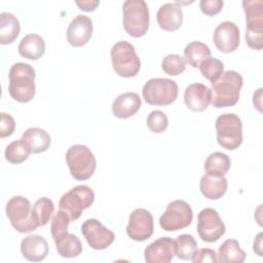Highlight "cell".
Returning <instances> with one entry per match:
<instances>
[{
	"label": "cell",
	"instance_id": "1",
	"mask_svg": "<svg viewBox=\"0 0 263 263\" xmlns=\"http://www.w3.org/2000/svg\"><path fill=\"white\" fill-rule=\"evenodd\" d=\"M35 69L26 63H15L8 72V92L10 97L20 103H28L36 92Z\"/></svg>",
	"mask_w": 263,
	"mask_h": 263
},
{
	"label": "cell",
	"instance_id": "2",
	"mask_svg": "<svg viewBox=\"0 0 263 263\" xmlns=\"http://www.w3.org/2000/svg\"><path fill=\"white\" fill-rule=\"evenodd\" d=\"M243 84L242 76L235 71H225L214 82H212V101L215 108H226L234 106L239 100L240 89Z\"/></svg>",
	"mask_w": 263,
	"mask_h": 263
},
{
	"label": "cell",
	"instance_id": "3",
	"mask_svg": "<svg viewBox=\"0 0 263 263\" xmlns=\"http://www.w3.org/2000/svg\"><path fill=\"white\" fill-rule=\"evenodd\" d=\"M65 158L70 174L75 180L85 181L92 177L97 167V159L87 146L72 145L67 150Z\"/></svg>",
	"mask_w": 263,
	"mask_h": 263
},
{
	"label": "cell",
	"instance_id": "4",
	"mask_svg": "<svg viewBox=\"0 0 263 263\" xmlns=\"http://www.w3.org/2000/svg\"><path fill=\"white\" fill-rule=\"evenodd\" d=\"M125 32L135 38L144 36L149 29V8L144 0H126L122 5Z\"/></svg>",
	"mask_w": 263,
	"mask_h": 263
},
{
	"label": "cell",
	"instance_id": "5",
	"mask_svg": "<svg viewBox=\"0 0 263 263\" xmlns=\"http://www.w3.org/2000/svg\"><path fill=\"white\" fill-rule=\"evenodd\" d=\"M112 67L115 73L124 78L136 76L141 69V61L135 46L127 41H118L110 51Z\"/></svg>",
	"mask_w": 263,
	"mask_h": 263
},
{
	"label": "cell",
	"instance_id": "6",
	"mask_svg": "<svg viewBox=\"0 0 263 263\" xmlns=\"http://www.w3.org/2000/svg\"><path fill=\"white\" fill-rule=\"evenodd\" d=\"M142 95L149 105L167 106L177 100L179 86L168 78H151L144 84Z\"/></svg>",
	"mask_w": 263,
	"mask_h": 263
},
{
	"label": "cell",
	"instance_id": "7",
	"mask_svg": "<svg viewBox=\"0 0 263 263\" xmlns=\"http://www.w3.org/2000/svg\"><path fill=\"white\" fill-rule=\"evenodd\" d=\"M217 142L227 149L235 150L242 143V122L234 113H225L217 117L215 122Z\"/></svg>",
	"mask_w": 263,
	"mask_h": 263
},
{
	"label": "cell",
	"instance_id": "8",
	"mask_svg": "<svg viewBox=\"0 0 263 263\" xmlns=\"http://www.w3.org/2000/svg\"><path fill=\"white\" fill-rule=\"evenodd\" d=\"M6 216L11 226L20 233H29L37 229L38 225L32 216V205L29 199L22 195L11 197L5 206Z\"/></svg>",
	"mask_w": 263,
	"mask_h": 263
},
{
	"label": "cell",
	"instance_id": "9",
	"mask_svg": "<svg viewBox=\"0 0 263 263\" xmlns=\"http://www.w3.org/2000/svg\"><path fill=\"white\" fill-rule=\"evenodd\" d=\"M95 201L93 190L87 185H77L64 193L59 201V209L64 211L71 221L77 220L85 209Z\"/></svg>",
	"mask_w": 263,
	"mask_h": 263
},
{
	"label": "cell",
	"instance_id": "10",
	"mask_svg": "<svg viewBox=\"0 0 263 263\" xmlns=\"http://www.w3.org/2000/svg\"><path fill=\"white\" fill-rule=\"evenodd\" d=\"M193 219V212L188 202L182 199L171 201L159 218V225L165 231H177L188 227Z\"/></svg>",
	"mask_w": 263,
	"mask_h": 263
},
{
	"label": "cell",
	"instance_id": "11",
	"mask_svg": "<svg viewBox=\"0 0 263 263\" xmlns=\"http://www.w3.org/2000/svg\"><path fill=\"white\" fill-rule=\"evenodd\" d=\"M196 228L199 237L205 242L217 241L226 230L219 213L212 208H205L198 213Z\"/></svg>",
	"mask_w": 263,
	"mask_h": 263
},
{
	"label": "cell",
	"instance_id": "12",
	"mask_svg": "<svg viewBox=\"0 0 263 263\" xmlns=\"http://www.w3.org/2000/svg\"><path fill=\"white\" fill-rule=\"evenodd\" d=\"M81 233L83 234L88 246L97 251L105 250L110 247L115 238L112 230L105 227L97 219H87L81 226Z\"/></svg>",
	"mask_w": 263,
	"mask_h": 263
},
{
	"label": "cell",
	"instance_id": "13",
	"mask_svg": "<svg viewBox=\"0 0 263 263\" xmlns=\"http://www.w3.org/2000/svg\"><path fill=\"white\" fill-rule=\"evenodd\" d=\"M154 220L152 214L145 209L134 210L128 218L126 233L135 241H145L153 234Z\"/></svg>",
	"mask_w": 263,
	"mask_h": 263
},
{
	"label": "cell",
	"instance_id": "14",
	"mask_svg": "<svg viewBox=\"0 0 263 263\" xmlns=\"http://www.w3.org/2000/svg\"><path fill=\"white\" fill-rule=\"evenodd\" d=\"M213 40L216 47L221 52H233L239 46V29L233 22L224 21L216 27L213 35Z\"/></svg>",
	"mask_w": 263,
	"mask_h": 263
},
{
	"label": "cell",
	"instance_id": "15",
	"mask_svg": "<svg viewBox=\"0 0 263 263\" xmlns=\"http://www.w3.org/2000/svg\"><path fill=\"white\" fill-rule=\"evenodd\" d=\"M92 31L93 25L91 18L84 14H78L68 26L67 41L74 47H81L89 41Z\"/></svg>",
	"mask_w": 263,
	"mask_h": 263
},
{
	"label": "cell",
	"instance_id": "16",
	"mask_svg": "<svg viewBox=\"0 0 263 263\" xmlns=\"http://www.w3.org/2000/svg\"><path fill=\"white\" fill-rule=\"evenodd\" d=\"M176 255V242L168 236L159 237L144 251L147 263H170Z\"/></svg>",
	"mask_w": 263,
	"mask_h": 263
},
{
	"label": "cell",
	"instance_id": "17",
	"mask_svg": "<svg viewBox=\"0 0 263 263\" xmlns=\"http://www.w3.org/2000/svg\"><path fill=\"white\" fill-rule=\"evenodd\" d=\"M212 101V90L202 83L189 84L184 91V103L193 112L204 111Z\"/></svg>",
	"mask_w": 263,
	"mask_h": 263
},
{
	"label": "cell",
	"instance_id": "18",
	"mask_svg": "<svg viewBox=\"0 0 263 263\" xmlns=\"http://www.w3.org/2000/svg\"><path fill=\"white\" fill-rule=\"evenodd\" d=\"M49 247L46 239L38 234H31L23 238L21 252L24 258L31 262H40L48 255Z\"/></svg>",
	"mask_w": 263,
	"mask_h": 263
},
{
	"label": "cell",
	"instance_id": "19",
	"mask_svg": "<svg viewBox=\"0 0 263 263\" xmlns=\"http://www.w3.org/2000/svg\"><path fill=\"white\" fill-rule=\"evenodd\" d=\"M156 20L162 30L167 32L177 31L183 24L182 7L177 3H164L158 8Z\"/></svg>",
	"mask_w": 263,
	"mask_h": 263
},
{
	"label": "cell",
	"instance_id": "20",
	"mask_svg": "<svg viewBox=\"0 0 263 263\" xmlns=\"http://www.w3.org/2000/svg\"><path fill=\"white\" fill-rule=\"evenodd\" d=\"M141 108V99L137 92L127 91L119 95L112 103V113L119 119L134 116Z\"/></svg>",
	"mask_w": 263,
	"mask_h": 263
},
{
	"label": "cell",
	"instance_id": "21",
	"mask_svg": "<svg viewBox=\"0 0 263 263\" xmlns=\"http://www.w3.org/2000/svg\"><path fill=\"white\" fill-rule=\"evenodd\" d=\"M21 140L30 149L31 153L36 154L46 151L51 144L49 134L41 127H29L22 135Z\"/></svg>",
	"mask_w": 263,
	"mask_h": 263
},
{
	"label": "cell",
	"instance_id": "22",
	"mask_svg": "<svg viewBox=\"0 0 263 263\" xmlns=\"http://www.w3.org/2000/svg\"><path fill=\"white\" fill-rule=\"evenodd\" d=\"M227 179L224 176H212L204 174L199 182V189L202 195L208 199H219L227 191Z\"/></svg>",
	"mask_w": 263,
	"mask_h": 263
},
{
	"label": "cell",
	"instance_id": "23",
	"mask_svg": "<svg viewBox=\"0 0 263 263\" xmlns=\"http://www.w3.org/2000/svg\"><path fill=\"white\" fill-rule=\"evenodd\" d=\"M18 53L28 60H38L45 52L44 39L38 34H28L22 38L18 46Z\"/></svg>",
	"mask_w": 263,
	"mask_h": 263
},
{
	"label": "cell",
	"instance_id": "24",
	"mask_svg": "<svg viewBox=\"0 0 263 263\" xmlns=\"http://www.w3.org/2000/svg\"><path fill=\"white\" fill-rule=\"evenodd\" d=\"M58 254L63 258H75L82 252L80 239L68 231L53 239Z\"/></svg>",
	"mask_w": 263,
	"mask_h": 263
},
{
	"label": "cell",
	"instance_id": "25",
	"mask_svg": "<svg viewBox=\"0 0 263 263\" xmlns=\"http://www.w3.org/2000/svg\"><path fill=\"white\" fill-rule=\"evenodd\" d=\"M21 25L17 17L11 12L0 13V43L10 44L20 35Z\"/></svg>",
	"mask_w": 263,
	"mask_h": 263
},
{
	"label": "cell",
	"instance_id": "26",
	"mask_svg": "<svg viewBox=\"0 0 263 263\" xmlns=\"http://www.w3.org/2000/svg\"><path fill=\"white\" fill-rule=\"evenodd\" d=\"M246 252L240 249L236 239L225 240L218 250V262L220 263H241L246 260Z\"/></svg>",
	"mask_w": 263,
	"mask_h": 263
},
{
	"label": "cell",
	"instance_id": "27",
	"mask_svg": "<svg viewBox=\"0 0 263 263\" xmlns=\"http://www.w3.org/2000/svg\"><path fill=\"white\" fill-rule=\"evenodd\" d=\"M231 165L230 157L222 152H213L211 153L203 164L205 174L212 176H225Z\"/></svg>",
	"mask_w": 263,
	"mask_h": 263
},
{
	"label": "cell",
	"instance_id": "28",
	"mask_svg": "<svg viewBox=\"0 0 263 263\" xmlns=\"http://www.w3.org/2000/svg\"><path fill=\"white\" fill-rule=\"evenodd\" d=\"M209 57H211V49L203 42L192 41L184 48V60L192 68L199 67L200 63Z\"/></svg>",
	"mask_w": 263,
	"mask_h": 263
},
{
	"label": "cell",
	"instance_id": "29",
	"mask_svg": "<svg viewBox=\"0 0 263 263\" xmlns=\"http://www.w3.org/2000/svg\"><path fill=\"white\" fill-rule=\"evenodd\" d=\"M242 7L246 13L247 28L263 29V1L243 0Z\"/></svg>",
	"mask_w": 263,
	"mask_h": 263
},
{
	"label": "cell",
	"instance_id": "30",
	"mask_svg": "<svg viewBox=\"0 0 263 263\" xmlns=\"http://www.w3.org/2000/svg\"><path fill=\"white\" fill-rule=\"evenodd\" d=\"M54 211V203L48 197L37 199L32 208V216L38 227L45 226L51 218Z\"/></svg>",
	"mask_w": 263,
	"mask_h": 263
},
{
	"label": "cell",
	"instance_id": "31",
	"mask_svg": "<svg viewBox=\"0 0 263 263\" xmlns=\"http://www.w3.org/2000/svg\"><path fill=\"white\" fill-rule=\"evenodd\" d=\"M31 154L30 149L22 140L11 142L4 151L5 159L12 164H18L29 158Z\"/></svg>",
	"mask_w": 263,
	"mask_h": 263
},
{
	"label": "cell",
	"instance_id": "32",
	"mask_svg": "<svg viewBox=\"0 0 263 263\" xmlns=\"http://www.w3.org/2000/svg\"><path fill=\"white\" fill-rule=\"evenodd\" d=\"M176 256L182 260H190L197 249V242L191 234H180L176 240Z\"/></svg>",
	"mask_w": 263,
	"mask_h": 263
},
{
	"label": "cell",
	"instance_id": "33",
	"mask_svg": "<svg viewBox=\"0 0 263 263\" xmlns=\"http://www.w3.org/2000/svg\"><path fill=\"white\" fill-rule=\"evenodd\" d=\"M198 68L201 75L211 83L216 81L224 72V64L220 60L211 57L203 60Z\"/></svg>",
	"mask_w": 263,
	"mask_h": 263
},
{
	"label": "cell",
	"instance_id": "34",
	"mask_svg": "<svg viewBox=\"0 0 263 263\" xmlns=\"http://www.w3.org/2000/svg\"><path fill=\"white\" fill-rule=\"evenodd\" d=\"M162 71L170 76H178L186 69V61L179 54L171 53L165 55L161 61Z\"/></svg>",
	"mask_w": 263,
	"mask_h": 263
},
{
	"label": "cell",
	"instance_id": "35",
	"mask_svg": "<svg viewBox=\"0 0 263 263\" xmlns=\"http://www.w3.org/2000/svg\"><path fill=\"white\" fill-rule=\"evenodd\" d=\"M148 128L155 134L163 133L168 126V119L164 112L160 110H153L146 120Z\"/></svg>",
	"mask_w": 263,
	"mask_h": 263
},
{
	"label": "cell",
	"instance_id": "36",
	"mask_svg": "<svg viewBox=\"0 0 263 263\" xmlns=\"http://www.w3.org/2000/svg\"><path fill=\"white\" fill-rule=\"evenodd\" d=\"M70 221L71 220L69 216L62 210H59L58 213L54 214L50 224V232H51L52 239L57 238L58 236L68 231V226Z\"/></svg>",
	"mask_w": 263,
	"mask_h": 263
},
{
	"label": "cell",
	"instance_id": "37",
	"mask_svg": "<svg viewBox=\"0 0 263 263\" xmlns=\"http://www.w3.org/2000/svg\"><path fill=\"white\" fill-rule=\"evenodd\" d=\"M246 41L250 48L261 50L263 47V29L246 28Z\"/></svg>",
	"mask_w": 263,
	"mask_h": 263
},
{
	"label": "cell",
	"instance_id": "38",
	"mask_svg": "<svg viewBox=\"0 0 263 263\" xmlns=\"http://www.w3.org/2000/svg\"><path fill=\"white\" fill-rule=\"evenodd\" d=\"M190 260L193 263H216L218 262V257L215 250L202 248L196 249Z\"/></svg>",
	"mask_w": 263,
	"mask_h": 263
},
{
	"label": "cell",
	"instance_id": "39",
	"mask_svg": "<svg viewBox=\"0 0 263 263\" xmlns=\"http://www.w3.org/2000/svg\"><path fill=\"white\" fill-rule=\"evenodd\" d=\"M224 2L222 0H201L199 2V8L201 12L208 16L218 14L223 8Z\"/></svg>",
	"mask_w": 263,
	"mask_h": 263
},
{
	"label": "cell",
	"instance_id": "40",
	"mask_svg": "<svg viewBox=\"0 0 263 263\" xmlns=\"http://www.w3.org/2000/svg\"><path fill=\"white\" fill-rule=\"evenodd\" d=\"M1 121H0V138H6L13 134L15 129V121L13 117L7 113H0Z\"/></svg>",
	"mask_w": 263,
	"mask_h": 263
},
{
	"label": "cell",
	"instance_id": "41",
	"mask_svg": "<svg viewBox=\"0 0 263 263\" xmlns=\"http://www.w3.org/2000/svg\"><path fill=\"white\" fill-rule=\"evenodd\" d=\"M75 3L79 7V9L89 12V11H93L97 8V6L100 4V1H98V0H95V1H92V0H82V1H76Z\"/></svg>",
	"mask_w": 263,
	"mask_h": 263
},
{
	"label": "cell",
	"instance_id": "42",
	"mask_svg": "<svg viewBox=\"0 0 263 263\" xmlns=\"http://www.w3.org/2000/svg\"><path fill=\"white\" fill-rule=\"evenodd\" d=\"M262 235L263 233L262 232H259L254 240V243H253V250L254 252L259 256V257H262L263 254H262Z\"/></svg>",
	"mask_w": 263,
	"mask_h": 263
},
{
	"label": "cell",
	"instance_id": "43",
	"mask_svg": "<svg viewBox=\"0 0 263 263\" xmlns=\"http://www.w3.org/2000/svg\"><path fill=\"white\" fill-rule=\"evenodd\" d=\"M262 87H260V88H258L257 90H256V92H254V95H253V104H254V106L257 108V110L258 111H262V109H261V107H262V104H261V98H262Z\"/></svg>",
	"mask_w": 263,
	"mask_h": 263
}]
</instances>
